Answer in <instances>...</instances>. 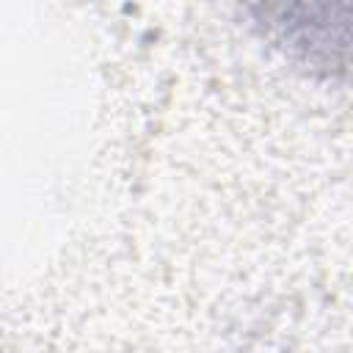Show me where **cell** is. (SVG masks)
<instances>
[{
  "label": "cell",
  "mask_w": 353,
  "mask_h": 353,
  "mask_svg": "<svg viewBox=\"0 0 353 353\" xmlns=\"http://www.w3.org/2000/svg\"><path fill=\"white\" fill-rule=\"evenodd\" d=\"M347 6H298L265 8L268 28L303 63L334 72L345 69L347 52Z\"/></svg>",
  "instance_id": "obj_1"
}]
</instances>
